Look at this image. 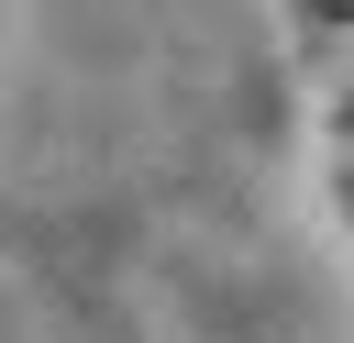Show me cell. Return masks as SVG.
Masks as SVG:
<instances>
[{
	"mask_svg": "<svg viewBox=\"0 0 354 343\" xmlns=\"http://www.w3.org/2000/svg\"><path fill=\"white\" fill-rule=\"evenodd\" d=\"M299 33H310V55L354 66V0H299Z\"/></svg>",
	"mask_w": 354,
	"mask_h": 343,
	"instance_id": "1",
	"label": "cell"
},
{
	"mask_svg": "<svg viewBox=\"0 0 354 343\" xmlns=\"http://www.w3.org/2000/svg\"><path fill=\"white\" fill-rule=\"evenodd\" d=\"M332 144H343V155H354V66H343V77H332Z\"/></svg>",
	"mask_w": 354,
	"mask_h": 343,
	"instance_id": "2",
	"label": "cell"
},
{
	"mask_svg": "<svg viewBox=\"0 0 354 343\" xmlns=\"http://www.w3.org/2000/svg\"><path fill=\"white\" fill-rule=\"evenodd\" d=\"M343 221H354V155H343Z\"/></svg>",
	"mask_w": 354,
	"mask_h": 343,
	"instance_id": "3",
	"label": "cell"
}]
</instances>
